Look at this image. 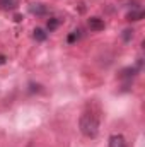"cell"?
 Listing matches in <instances>:
<instances>
[{
	"instance_id": "9c48e42d",
	"label": "cell",
	"mask_w": 145,
	"mask_h": 147,
	"mask_svg": "<svg viewBox=\"0 0 145 147\" xmlns=\"http://www.w3.org/2000/svg\"><path fill=\"white\" fill-rule=\"evenodd\" d=\"M121 38H123V41H125V43H128V41L133 38V29H132V28L125 29V31H123V34H121Z\"/></svg>"
},
{
	"instance_id": "6da1fadb",
	"label": "cell",
	"mask_w": 145,
	"mask_h": 147,
	"mask_svg": "<svg viewBox=\"0 0 145 147\" xmlns=\"http://www.w3.org/2000/svg\"><path fill=\"white\" fill-rule=\"evenodd\" d=\"M79 128H80V132H82L84 137H87V139H96L97 134H99V118H97L94 113L85 111V113H82L80 118H79Z\"/></svg>"
},
{
	"instance_id": "5b68a950",
	"label": "cell",
	"mask_w": 145,
	"mask_h": 147,
	"mask_svg": "<svg viewBox=\"0 0 145 147\" xmlns=\"http://www.w3.org/2000/svg\"><path fill=\"white\" fill-rule=\"evenodd\" d=\"M144 17V10L142 9H138V10H130L128 14H126V21H130V22H133V21H140Z\"/></svg>"
},
{
	"instance_id": "8992f818",
	"label": "cell",
	"mask_w": 145,
	"mask_h": 147,
	"mask_svg": "<svg viewBox=\"0 0 145 147\" xmlns=\"http://www.w3.org/2000/svg\"><path fill=\"white\" fill-rule=\"evenodd\" d=\"M0 9L2 10H14V9H17V0H0Z\"/></svg>"
},
{
	"instance_id": "52a82bcc",
	"label": "cell",
	"mask_w": 145,
	"mask_h": 147,
	"mask_svg": "<svg viewBox=\"0 0 145 147\" xmlns=\"http://www.w3.org/2000/svg\"><path fill=\"white\" fill-rule=\"evenodd\" d=\"M135 74H137V69H133V67H128V69H123L121 72L118 74V77H119V79H132Z\"/></svg>"
},
{
	"instance_id": "ba28073f",
	"label": "cell",
	"mask_w": 145,
	"mask_h": 147,
	"mask_svg": "<svg viewBox=\"0 0 145 147\" xmlns=\"http://www.w3.org/2000/svg\"><path fill=\"white\" fill-rule=\"evenodd\" d=\"M33 36H34V39H36V41H44V39L48 38V34H46L41 28H36V29L33 31Z\"/></svg>"
},
{
	"instance_id": "30bf717a",
	"label": "cell",
	"mask_w": 145,
	"mask_h": 147,
	"mask_svg": "<svg viewBox=\"0 0 145 147\" xmlns=\"http://www.w3.org/2000/svg\"><path fill=\"white\" fill-rule=\"evenodd\" d=\"M58 24H60V21L53 17V19H50V21H48V29H50V31H53V29H56V28H58Z\"/></svg>"
},
{
	"instance_id": "277c9868",
	"label": "cell",
	"mask_w": 145,
	"mask_h": 147,
	"mask_svg": "<svg viewBox=\"0 0 145 147\" xmlns=\"http://www.w3.org/2000/svg\"><path fill=\"white\" fill-rule=\"evenodd\" d=\"M29 12L34 14V16H44V14H48V9H46L44 3H31L29 5Z\"/></svg>"
},
{
	"instance_id": "7a4b0ae2",
	"label": "cell",
	"mask_w": 145,
	"mask_h": 147,
	"mask_svg": "<svg viewBox=\"0 0 145 147\" xmlns=\"http://www.w3.org/2000/svg\"><path fill=\"white\" fill-rule=\"evenodd\" d=\"M87 26H89V29H91V31L97 33V31H103L106 24H104V21H103L101 17H91V19L87 21Z\"/></svg>"
},
{
	"instance_id": "8fae6325",
	"label": "cell",
	"mask_w": 145,
	"mask_h": 147,
	"mask_svg": "<svg viewBox=\"0 0 145 147\" xmlns=\"http://www.w3.org/2000/svg\"><path fill=\"white\" fill-rule=\"evenodd\" d=\"M77 33H79V31H73L72 34H70V36H68V43H73V41H75V39H77V38H79V34H77Z\"/></svg>"
},
{
	"instance_id": "7c38bea8",
	"label": "cell",
	"mask_w": 145,
	"mask_h": 147,
	"mask_svg": "<svg viewBox=\"0 0 145 147\" xmlns=\"http://www.w3.org/2000/svg\"><path fill=\"white\" fill-rule=\"evenodd\" d=\"M2 63H5V57H3V55H0V65H2Z\"/></svg>"
},
{
	"instance_id": "3957f363",
	"label": "cell",
	"mask_w": 145,
	"mask_h": 147,
	"mask_svg": "<svg viewBox=\"0 0 145 147\" xmlns=\"http://www.w3.org/2000/svg\"><path fill=\"white\" fill-rule=\"evenodd\" d=\"M108 147H128V146H126V140H125V137H123V135L114 134V135H111V137H109Z\"/></svg>"
}]
</instances>
